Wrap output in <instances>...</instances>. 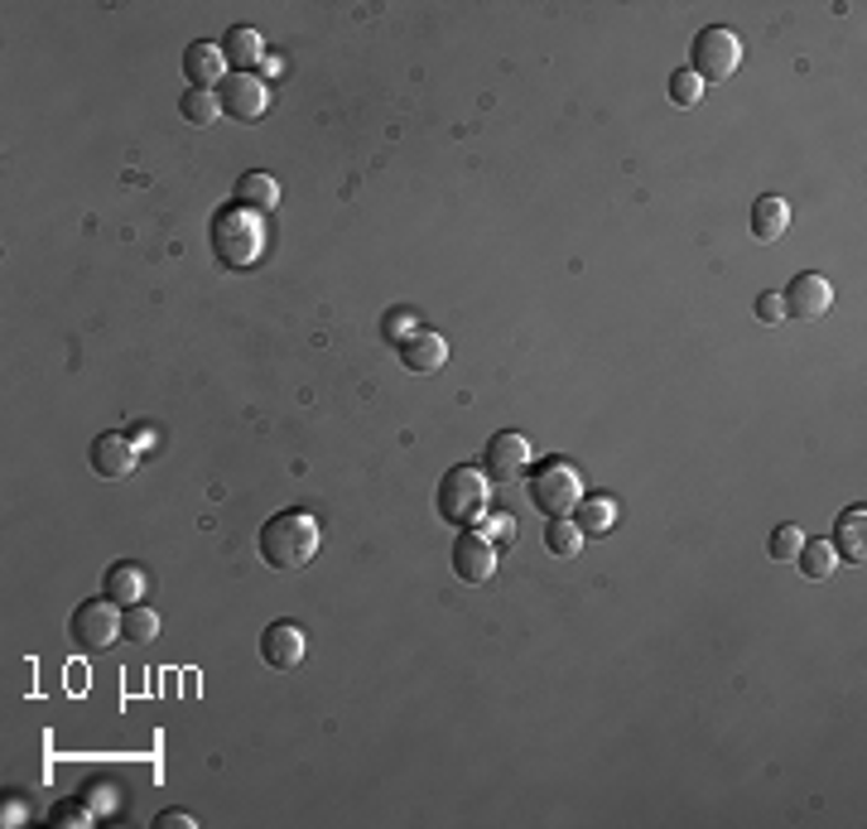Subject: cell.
<instances>
[{
    "label": "cell",
    "instance_id": "cell-1",
    "mask_svg": "<svg viewBox=\"0 0 867 829\" xmlns=\"http://www.w3.org/2000/svg\"><path fill=\"white\" fill-rule=\"evenodd\" d=\"M318 545H324V525L309 511H279L261 525V560L271 564V570H309Z\"/></svg>",
    "mask_w": 867,
    "mask_h": 829
},
{
    "label": "cell",
    "instance_id": "cell-2",
    "mask_svg": "<svg viewBox=\"0 0 867 829\" xmlns=\"http://www.w3.org/2000/svg\"><path fill=\"white\" fill-rule=\"evenodd\" d=\"M208 236H212V256H218L226 270L256 266L265 252V222H261V213H251L242 203H226L222 213H212Z\"/></svg>",
    "mask_w": 867,
    "mask_h": 829
},
{
    "label": "cell",
    "instance_id": "cell-3",
    "mask_svg": "<svg viewBox=\"0 0 867 829\" xmlns=\"http://www.w3.org/2000/svg\"><path fill=\"white\" fill-rule=\"evenodd\" d=\"M434 507H438V517H444L448 525H458V531H473V525H483L487 507H491L487 472L473 468V464H453L444 478H438Z\"/></svg>",
    "mask_w": 867,
    "mask_h": 829
},
{
    "label": "cell",
    "instance_id": "cell-4",
    "mask_svg": "<svg viewBox=\"0 0 867 829\" xmlns=\"http://www.w3.org/2000/svg\"><path fill=\"white\" fill-rule=\"evenodd\" d=\"M742 63V39L728 30V24H709V30L694 34V49H689V73L699 83H728Z\"/></svg>",
    "mask_w": 867,
    "mask_h": 829
},
{
    "label": "cell",
    "instance_id": "cell-5",
    "mask_svg": "<svg viewBox=\"0 0 867 829\" xmlns=\"http://www.w3.org/2000/svg\"><path fill=\"white\" fill-rule=\"evenodd\" d=\"M579 497H583V482H579V472H573V464H564V458L540 464L536 478H530V507H536L544 521L569 517V511L579 507Z\"/></svg>",
    "mask_w": 867,
    "mask_h": 829
},
{
    "label": "cell",
    "instance_id": "cell-6",
    "mask_svg": "<svg viewBox=\"0 0 867 829\" xmlns=\"http://www.w3.org/2000/svg\"><path fill=\"white\" fill-rule=\"evenodd\" d=\"M68 631H73L77 647L106 651V647H116V641H121V613H116L112 598H87V603H77V608H73Z\"/></svg>",
    "mask_w": 867,
    "mask_h": 829
},
{
    "label": "cell",
    "instance_id": "cell-7",
    "mask_svg": "<svg viewBox=\"0 0 867 829\" xmlns=\"http://www.w3.org/2000/svg\"><path fill=\"white\" fill-rule=\"evenodd\" d=\"M218 102H222V116H232V121H261L265 107H271V92H265L261 73H226L218 87Z\"/></svg>",
    "mask_w": 867,
    "mask_h": 829
},
{
    "label": "cell",
    "instance_id": "cell-8",
    "mask_svg": "<svg viewBox=\"0 0 867 829\" xmlns=\"http://www.w3.org/2000/svg\"><path fill=\"white\" fill-rule=\"evenodd\" d=\"M526 468H530V439H526V434H516V429L491 434V439H487V454H483V472H487V482L511 487Z\"/></svg>",
    "mask_w": 867,
    "mask_h": 829
},
{
    "label": "cell",
    "instance_id": "cell-9",
    "mask_svg": "<svg viewBox=\"0 0 867 829\" xmlns=\"http://www.w3.org/2000/svg\"><path fill=\"white\" fill-rule=\"evenodd\" d=\"M781 305H785V319H820V313H829V305H834V289L820 270H800L795 280L785 285Z\"/></svg>",
    "mask_w": 867,
    "mask_h": 829
},
{
    "label": "cell",
    "instance_id": "cell-10",
    "mask_svg": "<svg viewBox=\"0 0 867 829\" xmlns=\"http://www.w3.org/2000/svg\"><path fill=\"white\" fill-rule=\"evenodd\" d=\"M491 570H497V550L483 531H458V541H453V574L463 578V584H487Z\"/></svg>",
    "mask_w": 867,
    "mask_h": 829
},
{
    "label": "cell",
    "instance_id": "cell-11",
    "mask_svg": "<svg viewBox=\"0 0 867 829\" xmlns=\"http://www.w3.org/2000/svg\"><path fill=\"white\" fill-rule=\"evenodd\" d=\"M304 627L299 623H271L261 631V656H265V666H275V670H295L299 661H304Z\"/></svg>",
    "mask_w": 867,
    "mask_h": 829
},
{
    "label": "cell",
    "instance_id": "cell-12",
    "mask_svg": "<svg viewBox=\"0 0 867 829\" xmlns=\"http://www.w3.org/2000/svg\"><path fill=\"white\" fill-rule=\"evenodd\" d=\"M448 362V338L444 333H430V328H420V333H410L405 343H400V366L415 376H434L438 366Z\"/></svg>",
    "mask_w": 867,
    "mask_h": 829
},
{
    "label": "cell",
    "instance_id": "cell-13",
    "mask_svg": "<svg viewBox=\"0 0 867 829\" xmlns=\"http://www.w3.org/2000/svg\"><path fill=\"white\" fill-rule=\"evenodd\" d=\"M136 464H140V454L126 434L112 429V434H97V439H92V472H97V478H126Z\"/></svg>",
    "mask_w": 867,
    "mask_h": 829
},
{
    "label": "cell",
    "instance_id": "cell-14",
    "mask_svg": "<svg viewBox=\"0 0 867 829\" xmlns=\"http://www.w3.org/2000/svg\"><path fill=\"white\" fill-rule=\"evenodd\" d=\"M183 73H189V87H198V92H212V87H222V77H226V59H222V44H189L183 49Z\"/></svg>",
    "mask_w": 867,
    "mask_h": 829
},
{
    "label": "cell",
    "instance_id": "cell-15",
    "mask_svg": "<svg viewBox=\"0 0 867 829\" xmlns=\"http://www.w3.org/2000/svg\"><path fill=\"white\" fill-rule=\"evenodd\" d=\"M222 59H226V68L232 73H251V68H261V34L251 30V24H232L226 30V39H222Z\"/></svg>",
    "mask_w": 867,
    "mask_h": 829
},
{
    "label": "cell",
    "instance_id": "cell-16",
    "mask_svg": "<svg viewBox=\"0 0 867 829\" xmlns=\"http://www.w3.org/2000/svg\"><path fill=\"white\" fill-rule=\"evenodd\" d=\"M785 227H791V208H785L781 193H762L752 203V236L757 242H781Z\"/></svg>",
    "mask_w": 867,
    "mask_h": 829
},
{
    "label": "cell",
    "instance_id": "cell-17",
    "mask_svg": "<svg viewBox=\"0 0 867 829\" xmlns=\"http://www.w3.org/2000/svg\"><path fill=\"white\" fill-rule=\"evenodd\" d=\"M863 525H867V507H863V502L848 507L844 517H838V525H834V550H838L844 560H853V564H863V555H867Z\"/></svg>",
    "mask_w": 867,
    "mask_h": 829
},
{
    "label": "cell",
    "instance_id": "cell-18",
    "mask_svg": "<svg viewBox=\"0 0 867 829\" xmlns=\"http://www.w3.org/2000/svg\"><path fill=\"white\" fill-rule=\"evenodd\" d=\"M106 598L116 603V608H130V603H140L145 598V574H140V564H112L106 570Z\"/></svg>",
    "mask_w": 867,
    "mask_h": 829
},
{
    "label": "cell",
    "instance_id": "cell-19",
    "mask_svg": "<svg viewBox=\"0 0 867 829\" xmlns=\"http://www.w3.org/2000/svg\"><path fill=\"white\" fill-rule=\"evenodd\" d=\"M573 521H579L583 535H607L612 521H617V502H612V497H603V492L579 497V507H573Z\"/></svg>",
    "mask_w": 867,
    "mask_h": 829
},
{
    "label": "cell",
    "instance_id": "cell-20",
    "mask_svg": "<svg viewBox=\"0 0 867 829\" xmlns=\"http://www.w3.org/2000/svg\"><path fill=\"white\" fill-rule=\"evenodd\" d=\"M236 203L265 217L271 208H279V183L271 174H242V183H236Z\"/></svg>",
    "mask_w": 867,
    "mask_h": 829
},
{
    "label": "cell",
    "instance_id": "cell-21",
    "mask_svg": "<svg viewBox=\"0 0 867 829\" xmlns=\"http://www.w3.org/2000/svg\"><path fill=\"white\" fill-rule=\"evenodd\" d=\"M544 550L550 555H559V560H573L583 550V531H579V521H569V517H550L544 521Z\"/></svg>",
    "mask_w": 867,
    "mask_h": 829
},
{
    "label": "cell",
    "instance_id": "cell-22",
    "mask_svg": "<svg viewBox=\"0 0 867 829\" xmlns=\"http://www.w3.org/2000/svg\"><path fill=\"white\" fill-rule=\"evenodd\" d=\"M121 637H126V647H150V641L159 637V613L130 603V608L121 613Z\"/></svg>",
    "mask_w": 867,
    "mask_h": 829
},
{
    "label": "cell",
    "instance_id": "cell-23",
    "mask_svg": "<svg viewBox=\"0 0 867 829\" xmlns=\"http://www.w3.org/2000/svg\"><path fill=\"white\" fill-rule=\"evenodd\" d=\"M179 111H183V121H189V126H212L222 116V102H218V92L189 87V92H183V102H179Z\"/></svg>",
    "mask_w": 867,
    "mask_h": 829
},
{
    "label": "cell",
    "instance_id": "cell-24",
    "mask_svg": "<svg viewBox=\"0 0 867 829\" xmlns=\"http://www.w3.org/2000/svg\"><path fill=\"white\" fill-rule=\"evenodd\" d=\"M795 564H800V574H805V578H829L834 574V545L829 541H810V535H805Z\"/></svg>",
    "mask_w": 867,
    "mask_h": 829
},
{
    "label": "cell",
    "instance_id": "cell-25",
    "mask_svg": "<svg viewBox=\"0 0 867 829\" xmlns=\"http://www.w3.org/2000/svg\"><path fill=\"white\" fill-rule=\"evenodd\" d=\"M800 545H805V531H800L795 521H781L776 531L766 535V555H771V560H781V564H785V560H795V555H800Z\"/></svg>",
    "mask_w": 867,
    "mask_h": 829
},
{
    "label": "cell",
    "instance_id": "cell-26",
    "mask_svg": "<svg viewBox=\"0 0 867 829\" xmlns=\"http://www.w3.org/2000/svg\"><path fill=\"white\" fill-rule=\"evenodd\" d=\"M381 333H385V343H405L410 333H420L415 309H391V313L381 319Z\"/></svg>",
    "mask_w": 867,
    "mask_h": 829
},
{
    "label": "cell",
    "instance_id": "cell-27",
    "mask_svg": "<svg viewBox=\"0 0 867 829\" xmlns=\"http://www.w3.org/2000/svg\"><path fill=\"white\" fill-rule=\"evenodd\" d=\"M670 102H675V107H699V102H704V83L689 68H679L670 77Z\"/></svg>",
    "mask_w": 867,
    "mask_h": 829
},
{
    "label": "cell",
    "instance_id": "cell-28",
    "mask_svg": "<svg viewBox=\"0 0 867 829\" xmlns=\"http://www.w3.org/2000/svg\"><path fill=\"white\" fill-rule=\"evenodd\" d=\"M49 825H68V829H87L92 825V810H87V800H63L59 810L49 815Z\"/></svg>",
    "mask_w": 867,
    "mask_h": 829
},
{
    "label": "cell",
    "instance_id": "cell-29",
    "mask_svg": "<svg viewBox=\"0 0 867 829\" xmlns=\"http://www.w3.org/2000/svg\"><path fill=\"white\" fill-rule=\"evenodd\" d=\"M757 319H762V323H781L785 319L781 289H762V295H757Z\"/></svg>",
    "mask_w": 867,
    "mask_h": 829
},
{
    "label": "cell",
    "instance_id": "cell-30",
    "mask_svg": "<svg viewBox=\"0 0 867 829\" xmlns=\"http://www.w3.org/2000/svg\"><path fill=\"white\" fill-rule=\"evenodd\" d=\"M30 820V796L24 791H6V810H0V825H24Z\"/></svg>",
    "mask_w": 867,
    "mask_h": 829
},
{
    "label": "cell",
    "instance_id": "cell-31",
    "mask_svg": "<svg viewBox=\"0 0 867 829\" xmlns=\"http://www.w3.org/2000/svg\"><path fill=\"white\" fill-rule=\"evenodd\" d=\"M198 820L193 815H183V810H165V815H155V829H193Z\"/></svg>",
    "mask_w": 867,
    "mask_h": 829
},
{
    "label": "cell",
    "instance_id": "cell-32",
    "mask_svg": "<svg viewBox=\"0 0 867 829\" xmlns=\"http://www.w3.org/2000/svg\"><path fill=\"white\" fill-rule=\"evenodd\" d=\"M487 535H491V541H516V521L511 517H491L487 521Z\"/></svg>",
    "mask_w": 867,
    "mask_h": 829
},
{
    "label": "cell",
    "instance_id": "cell-33",
    "mask_svg": "<svg viewBox=\"0 0 867 829\" xmlns=\"http://www.w3.org/2000/svg\"><path fill=\"white\" fill-rule=\"evenodd\" d=\"M279 68H285V63H279V59H261V73H265V77H275Z\"/></svg>",
    "mask_w": 867,
    "mask_h": 829
}]
</instances>
